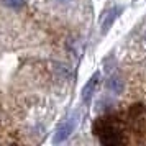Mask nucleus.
I'll return each instance as SVG.
<instances>
[{"label":"nucleus","mask_w":146,"mask_h":146,"mask_svg":"<svg viewBox=\"0 0 146 146\" xmlns=\"http://www.w3.org/2000/svg\"><path fill=\"white\" fill-rule=\"evenodd\" d=\"M77 121H79V112H76L72 117H69L67 120H64V121L58 126L56 133H54L53 143H62L64 139L69 138V136H71V133L74 131L76 125H77Z\"/></svg>","instance_id":"1"},{"label":"nucleus","mask_w":146,"mask_h":146,"mask_svg":"<svg viewBox=\"0 0 146 146\" xmlns=\"http://www.w3.org/2000/svg\"><path fill=\"white\" fill-rule=\"evenodd\" d=\"M99 141H100V145H104V146L120 145V143H121V138H120L118 128H117L115 125L110 126V128H107L104 133H100L99 135Z\"/></svg>","instance_id":"2"},{"label":"nucleus","mask_w":146,"mask_h":146,"mask_svg":"<svg viewBox=\"0 0 146 146\" xmlns=\"http://www.w3.org/2000/svg\"><path fill=\"white\" fill-rule=\"evenodd\" d=\"M99 79H100V72H95L90 77V79L87 80V84L84 86V89H82V100L86 102V104H89L90 100H92L94 97V92H95V87H97V84H99Z\"/></svg>","instance_id":"3"},{"label":"nucleus","mask_w":146,"mask_h":146,"mask_svg":"<svg viewBox=\"0 0 146 146\" xmlns=\"http://www.w3.org/2000/svg\"><path fill=\"white\" fill-rule=\"evenodd\" d=\"M121 12V8H118V7H115V8H112V10H108L107 12V17L104 18V21H102V35H105L110 28H112V25H113V21L117 20V17H118V13Z\"/></svg>","instance_id":"4"},{"label":"nucleus","mask_w":146,"mask_h":146,"mask_svg":"<svg viewBox=\"0 0 146 146\" xmlns=\"http://www.w3.org/2000/svg\"><path fill=\"white\" fill-rule=\"evenodd\" d=\"M107 89H110L115 94H121L125 90V80L121 79L120 76H110L107 79Z\"/></svg>","instance_id":"5"},{"label":"nucleus","mask_w":146,"mask_h":146,"mask_svg":"<svg viewBox=\"0 0 146 146\" xmlns=\"http://www.w3.org/2000/svg\"><path fill=\"white\" fill-rule=\"evenodd\" d=\"M3 5L10 8H21L25 5V0H3Z\"/></svg>","instance_id":"6"},{"label":"nucleus","mask_w":146,"mask_h":146,"mask_svg":"<svg viewBox=\"0 0 146 146\" xmlns=\"http://www.w3.org/2000/svg\"><path fill=\"white\" fill-rule=\"evenodd\" d=\"M56 2H59V3H67V2H71V0H56Z\"/></svg>","instance_id":"7"},{"label":"nucleus","mask_w":146,"mask_h":146,"mask_svg":"<svg viewBox=\"0 0 146 146\" xmlns=\"http://www.w3.org/2000/svg\"><path fill=\"white\" fill-rule=\"evenodd\" d=\"M145 41H146V33H145Z\"/></svg>","instance_id":"8"}]
</instances>
